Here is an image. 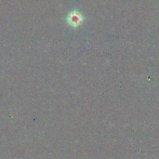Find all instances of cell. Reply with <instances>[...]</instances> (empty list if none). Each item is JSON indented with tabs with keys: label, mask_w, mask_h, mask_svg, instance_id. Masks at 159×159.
Wrapping results in <instances>:
<instances>
[{
	"label": "cell",
	"mask_w": 159,
	"mask_h": 159,
	"mask_svg": "<svg viewBox=\"0 0 159 159\" xmlns=\"http://www.w3.org/2000/svg\"><path fill=\"white\" fill-rule=\"evenodd\" d=\"M83 20H84V17L77 10H73L72 12H70L67 16V19H66L68 25H70L74 28L80 26L82 24Z\"/></svg>",
	"instance_id": "obj_1"
}]
</instances>
